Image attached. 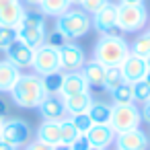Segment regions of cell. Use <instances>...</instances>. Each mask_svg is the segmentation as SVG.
<instances>
[{
    "mask_svg": "<svg viewBox=\"0 0 150 150\" xmlns=\"http://www.w3.org/2000/svg\"><path fill=\"white\" fill-rule=\"evenodd\" d=\"M43 97H45V91L41 86V76L35 72L21 74L15 86L11 88V99L21 109H37Z\"/></svg>",
    "mask_w": 150,
    "mask_h": 150,
    "instance_id": "1",
    "label": "cell"
},
{
    "mask_svg": "<svg viewBox=\"0 0 150 150\" xmlns=\"http://www.w3.org/2000/svg\"><path fill=\"white\" fill-rule=\"evenodd\" d=\"M127 56H129V43L117 33L101 35V39L95 43V50H93V60H97L105 68L121 66V62Z\"/></svg>",
    "mask_w": 150,
    "mask_h": 150,
    "instance_id": "2",
    "label": "cell"
},
{
    "mask_svg": "<svg viewBox=\"0 0 150 150\" xmlns=\"http://www.w3.org/2000/svg\"><path fill=\"white\" fill-rule=\"evenodd\" d=\"M93 23H91V15H86L80 6L78 8H68L62 17L56 19V29H60L70 41L72 39H80L91 31Z\"/></svg>",
    "mask_w": 150,
    "mask_h": 150,
    "instance_id": "3",
    "label": "cell"
},
{
    "mask_svg": "<svg viewBox=\"0 0 150 150\" xmlns=\"http://www.w3.org/2000/svg\"><path fill=\"white\" fill-rule=\"evenodd\" d=\"M148 23V11L144 4H117V29L123 33H136Z\"/></svg>",
    "mask_w": 150,
    "mask_h": 150,
    "instance_id": "4",
    "label": "cell"
},
{
    "mask_svg": "<svg viewBox=\"0 0 150 150\" xmlns=\"http://www.w3.org/2000/svg\"><path fill=\"white\" fill-rule=\"evenodd\" d=\"M140 121H142V113H140V107L136 103H132V105H111L109 125L113 127L115 134L140 127Z\"/></svg>",
    "mask_w": 150,
    "mask_h": 150,
    "instance_id": "5",
    "label": "cell"
},
{
    "mask_svg": "<svg viewBox=\"0 0 150 150\" xmlns=\"http://www.w3.org/2000/svg\"><path fill=\"white\" fill-rule=\"evenodd\" d=\"M0 138L4 142L13 144L17 150L25 148L31 140V127L27 121L11 117V119H2V127H0Z\"/></svg>",
    "mask_w": 150,
    "mask_h": 150,
    "instance_id": "6",
    "label": "cell"
},
{
    "mask_svg": "<svg viewBox=\"0 0 150 150\" xmlns=\"http://www.w3.org/2000/svg\"><path fill=\"white\" fill-rule=\"evenodd\" d=\"M31 68H33V72L39 74V76H45V74H52V72H62L58 50H54V47H50V45L37 47L35 54H33V64H31Z\"/></svg>",
    "mask_w": 150,
    "mask_h": 150,
    "instance_id": "7",
    "label": "cell"
},
{
    "mask_svg": "<svg viewBox=\"0 0 150 150\" xmlns=\"http://www.w3.org/2000/svg\"><path fill=\"white\" fill-rule=\"evenodd\" d=\"M60 54V68L62 72H80L82 66L86 64V54L78 43L68 41L62 50H58Z\"/></svg>",
    "mask_w": 150,
    "mask_h": 150,
    "instance_id": "8",
    "label": "cell"
},
{
    "mask_svg": "<svg viewBox=\"0 0 150 150\" xmlns=\"http://www.w3.org/2000/svg\"><path fill=\"white\" fill-rule=\"evenodd\" d=\"M115 148L117 150H148L150 138L142 127H134L121 134H115Z\"/></svg>",
    "mask_w": 150,
    "mask_h": 150,
    "instance_id": "9",
    "label": "cell"
},
{
    "mask_svg": "<svg viewBox=\"0 0 150 150\" xmlns=\"http://www.w3.org/2000/svg\"><path fill=\"white\" fill-rule=\"evenodd\" d=\"M91 23L101 35H113L117 31V4L107 2L101 11H97L91 17Z\"/></svg>",
    "mask_w": 150,
    "mask_h": 150,
    "instance_id": "10",
    "label": "cell"
},
{
    "mask_svg": "<svg viewBox=\"0 0 150 150\" xmlns=\"http://www.w3.org/2000/svg\"><path fill=\"white\" fill-rule=\"evenodd\" d=\"M33 54H35V50L33 47H29L27 43H23V41H15V43H11V47L6 50V60L11 62V64H15L19 70H25V68H31V64H33Z\"/></svg>",
    "mask_w": 150,
    "mask_h": 150,
    "instance_id": "11",
    "label": "cell"
},
{
    "mask_svg": "<svg viewBox=\"0 0 150 150\" xmlns=\"http://www.w3.org/2000/svg\"><path fill=\"white\" fill-rule=\"evenodd\" d=\"M121 74L125 78V82H138L144 78L146 70H148V64H146V58H140L136 54L129 52V56L121 62Z\"/></svg>",
    "mask_w": 150,
    "mask_h": 150,
    "instance_id": "12",
    "label": "cell"
},
{
    "mask_svg": "<svg viewBox=\"0 0 150 150\" xmlns=\"http://www.w3.org/2000/svg\"><path fill=\"white\" fill-rule=\"evenodd\" d=\"M91 142L93 148H109L113 142H115V132L109 123H93L91 129L84 134Z\"/></svg>",
    "mask_w": 150,
    "mask_h": 150,
    "instance_id": "13",
    "label": "cell"
},
{
    "mask_svg": "<svg viewBox=\"0 0 150 150\" xmlns=\"http://www.w3.org/2000/svg\"><path fill=\"white\" fill-rule=\"evenodd\" d=\"M39 113L43 119H64L68 117L66 115V109H64V101H62V95H45L43 101L39 103Z\"/></svg>",
    "mask_w": 150,
    "mask_h": 150,
    "instance_id": "14",
    "label": "cell"
},
{
    "mask_svg": "<svg viewBox=\"0 0 150 150\" xmlns=\"http://www.w3.org/2000/svg\"><path fill=\"white\" fill-rule=\"evenodd\" d=\"M45 33H47V27H27V25H17V35H19V41L27 43L29 47L37 50L45 43Z\"/></svg>",
    "mask_w": 150,
    "mask_h": 150,
    "instance_id": "15",
    "label": "cell"
},
{
    "mask_svg": "<svg viewBox=\"0 0 150 150\" xmlns=\"http://www.w3.org/2000/svg\"><path fill=\"white\" fill-rule=\"evenodd\" d=\"M91 86L86 82V78L82 76V72H64V80H62V97H70V95H78V93H86Z\"/></svg>",
    "mask_w": 150,
    "mask_h": 150,
    "instance_id": "16",
    "label": "cell"
},
{
    "mask_svg": "<svg viewBox=\"0 0 150 150\" xmlns=\"http://www.w3.org/2000/svg\"><path fill=\"white\" fill-rule=\"evenodd\" d=\"M64 101V109H66V115H78V113H86L88 107L93 105V95L86 91V93H78V95H70V97H62Z\"/></svg>",
    "mask_w": 150,
    "mask_h": 150,
    "instance_id": "17",
    "label": "cell"
},
{
    "mask_svg": "<svg viewBox=\"0 0 150 150\" xmlns=\"http://www.w3.org/2000/svg\"><path fill=\"white\" fill-rule=\"evenodd\" d=\"M62 121V119H60ZM58 119H43V123L37 127V140L45 142L50 146H56L62 142V127Z\"/></svg>",
    "mask_w": 150,
    "mask_h": 150,
    "instance_id": "18",
    "label": "cell"
},
{
    "mask_svg": "<svg viewBox=\"0 0 150 150\" xmlns=\"http://www.w3.org/2000/svg\"><path fill=\"white\" fill-rule=\"evenodd\" d=\"M80 72H82V76L86 78L88 86L103 88V84H105V72H107V68H105L103 64H99L97 60H91V62H86V64L82 66Z\"/></svg>",
    "mask_w": 150,
    "mask_h": 150,
    "instance_id": "19",
    "label": "cell"
},
{
    "mask_svg": "<svg viewBox=\"0 0 150 150\" xmlns=\"http://www.w3.org/2000/svg\"><path fill=\"white\" fill-rule=\"evenodd\" d=\"M21 70L8 60H0V93H11L15 82L19 80Z\"/></svg>",
    "mask_w": 150,
    "mask_h": 150,
    "instance_id": "20",
    "label": "cell"
},
{
    "mask_svg": "<svg viewBox=\"0 0 150 150\" xmlns=\"http://www.w3.org/2000/svg\"><path fill=\"white\" fill-rule=\"evenodd\" d=\"M70 0H41L39 4V13L43 17H62L68 8H70Z\"/></svg>",
    "mask_w": 150,
    "mask_h": 150,
    "instance_id": "21",
    "label": "cell"
},
{
    "mask_svg": "<svg viewBox=\"0 0 150 150\" xmlns=\"http://www.w3.org/2000/svg\"><path fill=\"white\" fill-rule=\"evenodd\" d=\"M23 15H25L23 4H21V2H15V4H11V6H6V8H2V11H0V25L17 27V25L21 23Z\"/></svg>",
    "mask_w": 150,
    "mask_h": 150,
    "instance_id": "22",
    "label": "cell"
},
{
    "mask_svg": "<svg viewBox=\"0 0 150 150\" xmlns=\"http://www.w3.org/2000/svg\"><path fill=\"white\" fill-rule=\"evenodd\" d=\"M88 117L93 119V123H109L111 119V105L105 101H93V105L88 107Z\"/></svg>",
    "mask_w": 150,
    "mask_h": 150,
    "instance_id": "23",
    "label": "cell"
},
{
    "mask_svg": "<svg viewBox=\"0 0 150 150\" xmlns=\"http://www.w3.org/2000/svg\"><path fill=\"white\" fill-rule=\"evenodd\" d=\"M62 80H64V72H52V74L41 76V86H43L45 95H60Z\"/></svg>",
    "mask_w": 150,
    "mask_h": 150,
    "instance_id": "24",
    "label": "cell"
},
{
    "mask_svg": "<svg viewBox=\"0 0 150 150\" xmlns=\"http://www.w3.org/2000/svg\"><path fill=\"white\" fill-rule=\"evenodd\" d=\"M113 99V105H132L134 103V93H132V82L119 84L113 93H109Z\"/></svg>",
    "mask_w": 150,
    "mask_h": 150,
    "instance_id": "25",
    "label": "cell"
},
{
    "mask_svg": "<svg viewBox=\"0 0 150 150\" xmlns=\"http://www.w3.org/2000/svg\"><path fill=\"white\" fill-rule=\"evenodd\" d=\"M123 82H125V78H123L119 66L107 68V72H105V84H103V88H105L107 93H113V91H115L119 84H123Z\"/></svg>",
    "mask_w": 150,
    "mask_h": 150,
    "instance_id": "26",
    "label": "cell"
},
{
    "mask_svg": "<svg viewBox=\"0 0 150 150\" xmlns=\"http://www.w3.org/2000/svg\"><path fill=\"white\" fill-rule=\"evenodd\" d=\"M129 52L140 56V58H148L150 56V31L138 35L132 43H129Z\"/></svg>",
    "mask_w": 150,
    "mask_h": 150,
    "instance_id": "27",
    "label": "cell"
},
{
    "mask_svg": "<svg viewBox=\"0 0 150 150\" xmlns=\"http://www.w3.org/2000/svg\"><path fill=\"white\" fill-rule=\"evenodd\" d=\"M132 93H134V103H148L150 99V84L142 78L138 82H132Z\"/></svg>",
    "mask_w": 150,
    "mask_h": 150,
    "instance_id": "28",
    "label": "cell"
},
{
    "mask_svg": "<svg viewBox=\"0 0 150 150\" xmlns=\"http://www.w3.org/2000/svg\"><path fill=\"white\" fill-rule=\"evenodd\" d=\"M19 39L17 35V27H8V25H0V52H6L11 47V43H15Z\"/></svg>",
    "mask_w": 150,
    "mask_h": 150,
    "instance_id": "29",
    "label": "cell"
},
{
    "mask_svg": "<svg viewBox=\"0 0 150 150\" xmlns=\"http://www.w3.org/2000/svg\"><path fill=\"white\" fill-rule=\"evenodd\" d=\"M68 41H70V39H68L60 29H56V27H54L52 31H47V33H45V43H43V45H50V47H54V50H62Z\"/></svg>",
    "mask_w": 150,
    "mask_h": 150,
    "instance_id": "30",
    "label": "cell"
},
{
    "mask_svg": "<svg viewBox=\"0 0 150 150\" xmlns=\"http://www.w3.org/2000/svg\"><path fill=\"white\" fill-rule=\"evenodd\" d=\"M60 127H62V144H72L78 136H80V132L74 127V123L70 121V117H64L62 121H60Z\"/></svg>",
    "mask_w": 150,
    "mask_h": 150,
    "instance_id": "31",
    "label": "cell"
},
{
    "mask_svg": "<svg viewBox=\"0 0 150 150\" xmlns=\"http://www.w3.org/2000/svg\"><path fill=\"white\" fill-rule=\"evenodd\" d=\"M19 25H27V27H47L45 25V17L39 11H25L23 19Z\"/></svg>",
    "mask_w": 150,
    "mask_h": 150,
    "instance_id": "32",
    "label": "cell"
},
{
    "mask_svg": "<svg viewBox=\"0 0 150 150\" xmlns=\"http://www.w3.org/2000/svg\"><path fill=\"white\" fill-rule=\"evenodd\" d=\"M70 121L74 123V127L80 132V134H86L93 125V119L88 117V113H78V115H70Z\"/></svg>",
    "mask_w": 150,
    "mask_h": 150,
    "instance_id": "33",
    "label": "cell"
},
{
    "mask_svg": "<svg viewBox=\"0 0 150 150\" xmlns=\"http://www.w3.org/2000/svg\"><path fill=\"white\" fill-rule=\"evenodd\" d=\"M107 2H109V0H82L78 6H80L86 15H95V13H97V11H101Z\"/></svg>",
    "mask_w": 150,
    "mask_h": 150,
    "instance_id": "34",
    "label": "cell"
},
{
    "mask_svg": "<svg viewBox=\"0 0 150 150\" xmlns=\"http://www.w3.org/2000/svg\"><path fill=\"white\" fill-rule=\"evenodd\" d=\"M70 148H72V150H88V148H91V142H88V138H86L84 134H80V136L70 144Z\"/></svg>",
    "mask_w": 150,
    "mask_h": 150,
    "instance_id": "35",
    "label": "cell"
},
{
    "mask_svg": "<svg viewBox=\"0 0 150 150\" xmlns=\"http://www.w3.org/2000/svg\"><path fill=\"white\" fill-rule=\"evenodd\" d=\"M23 150H54V146H50V144H45V142L35 140V142H29Z\"/></svg>",
    "mask_w": 150,
    "mask_h": 150,
    "instance_id": "36",
    "label": "cell"
},
{
    "mask_svg": "<svg viewBox=\"0 0 150 150\" xmlns=\"http://www.w3.org/2000/svg\"><path fill=\"white\" fill-rule=\"evenodd\" d=\"M140 113H142V121H146L150 125V103H144L140 107Z\"/></svg>",
    "mask_w": 150,
    "mask_h": 150,
    "instance_id": "37",
    "label": "cell"
},
{
    "mask_svg": "<svg viewBox=\"0 0 150 150\" xmlns=\"http://www.w3.org/2000/svg\"><path fill=\"white\" fill-rule=\"evenodd\" d=\"M6 113H8V103H6L4 97H0V119H4Z\"/></svg>",
    "mask_w": 150,
    "mask_h": 150,
    "instance_id": "38",
    "label": "cell"
},
{
    "mask_svg": "<svg viewBox=\"0 0 150 150\" xmlns=\"http://www.w3.org/2000/svg\"><path fill=\"white\" fill-rule=\"evenodd\" d=\"M0 150H17L13 144H8V142H4L2 138H0Z\"/></svg>",
    "mask_w": 150,
    "mask_h": 150,
    "instance_id": "39",
    "label": "cell"
},
{
    "mask_svg": "<svg viewBox=\"0 0 150 150\" xmlns=\"http://www.w3.org/2000/svg\"><path fill=\"white\" fill-rule=\"evenodd\" d=\"M15 2H21V0H0V11L6 8V6H11V4H15Z\"/></svg>",
    "mask_w": 150,
    "mask_h": 150,
    "instance_id": "40",
    "label": "cell"
},
{
    "mask_svg": "<svg viewBox=\"0 0 150 150\" xmlns=\"http://www.w3.org/2000/svg\"><path fill=\"white\" fill-rule=\"evenodd\" d=\"M119 4H144V0H119Z\"/></svg>",
    "mask_w": 150,
    "mask_h": 150,
    "instance_id": "41",
    "label": "cell"
},
{
    "mask_svg": "<svg viewBox=\"0 0 150 150\" xmlns=\"http://www.w3.org/2000/svg\"><path fill=\"white\" fill-rule=\"evenodd\" d=\"M25 4H29V6H37L39 8V4H41V0H23Z\"/></svg>",
    "mask_w": 150,
    "mask_h": 150,
    "instance_id": "42",
    "label": "cell"
},
{
    "mask_svg": "<svg viewBox=\"0 0 150 150\" xmlns=\"http://www.w3.org/2000/svg\"><path fill=\"white\" fill-rule=\"evenodd\" d=\"M54 150H72V148H70L68 144H62V142H60V144H56V146H54Z\"/></svg>",
    "mask_w": 150,
    "mask_h": 150,
    "instance_id": "43",
    "label": "cell"
},
{
    "mask_svg": "<svg viewBox=\"0 0 150 150\" xmlns=\"http://www.w3.org/2000/svg\"><path fill=\"white\" fill-rule=\"evenodd\" d=\"M144 80H146V82H148V84H150V68H148V70H146V74H144Z\"/></svg>",
    "mask_w": 150,
    "mask_h": 150,
    "instance_id": "44",
    "label": "cell"
},
{
    "mask_svg": "<svg viewBox=\"0 0 150 150\" xmlns=\"http://www.w3.org/2000/svg\"><path fill=\"white\" fill-rule=\"evenodd\" d=\"M82 0H70V4H80Z\"/></svg>",
    "mask_w": 150,
    "mask_h": 150,
    "instance_id": "45",
    "label": "cell"
},
{
    "mask_svg": "<svg viewBox=\"0 0 150 150\" xmlns=\"http://www.w3.org/2000/svg\"><path fill=\"white\" fill-rule=\"evenodd\" d=\"M146 64H148V68H150V56H148V58H146Z\"/></svg>",
    "mask_w": 150,
    "mask_h": 150,
    "instance_id": "46",
    "label": "cell"
},
{
    "mask_svg": "<svg viewBox=\"0 0 150 150\" xmlns=\"http://www.w3.org/2000/svg\"><path fill=\"white\" fill-rule=\"evenodd\" d=\"M88 150H105V148H93V146H91V148H88Z\"/></svg>",
    "mask_w": 150,
    "mask_h": 150,
    "instance_id": "47",
    "label": "cell"
},
{
    "mask_svg": "<svg viewBox=\"0 0 150 150\" xmlns=\"http://www.w3.org/2000/svg\"><path fill=\"white\" fill-rule=\"evenodd\" d=\"M0 127H2V119H0Z\"/></svg>",
    "mask_w": 150,
    "mask_h": 150,
    "instance_id": "48",
    "label": "cell"
},
{
    "mask_svg": "<svg viewBox=\"0 0 150 150\" xmlns=\"http://www.w3.org/2000/svg\"><path fill=\"white\" fill-rule=\"evenodd\" d=\"M148 103H150V99H148Z\"/></svg>",
    "mask_w": 150,
    "mask_h": 150,
    "instance_id": "49",
    "label": "cell"
}]
</instances>
